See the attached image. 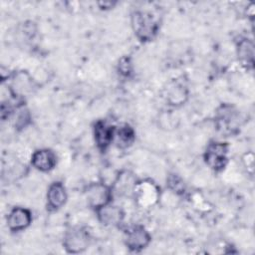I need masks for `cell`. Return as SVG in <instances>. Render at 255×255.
Returning a JSON list of instances; mask_svg holds the SVG:
<instances>
[{
    "label": "cell",
    "mask_w": 255,
    "mask_h": 255,
    "mask_svg": "<svg viewBox=\"0 0 255 255\" xmlns=\"http://www.w3.org/2000/svg\"><path fill=\"white\" fill-rule=\"evenodd\" d=\"M131 27L135 37L141 42L151 41L159 29L157 20L146 11H134L131 14Z\"/></svg>",
    "instance_id": "obj_1"
},
{
    "label": "cell",
    "mask_w": 255,
    "mask_h": 255,
    "mask_svg": "<svg viewBox=\"0 0 255 255\" xmlns=\"http://www.w3.org/2000/svg\"><path fill=\"white\" fill-rule=\"evenodd\" d=\"M113 195L112 186L104 182L90 183L85 189V196L88 205L95 210L111 203Z\"/></svg>",
    "instance_id": "obj_2"
},
{
    "label": "cell",
    "mask_w": 255,
    "mask_h": 255,
    "mask_svg": "<svg viewBox=\"0 0 255 255\" xmlns=\"http://www.w3.org/2000/svg\"><path fill=\"white\" fill-rule=\"evenodd\" d=\"M228 144L223 141L210 142L203 154L205 163L214 171H221L228 162Z\"/></svg>",
    "instance_id": "obj_3"
},
{
    "label": "cell",
    "mask_w": 255,
    "mask_h": 255,
    "mask_svg": "<svg viewBox=\"0 0 255 255\" xmlns=\"http://www.w3.org/2000/svg\"><path fill=\"white\" fill-rule=\"evenodd\" d=\"M90 233L82 227H72L64 235L63 245L65 250L71 254L84 252L90 245Z\"/></svg>",
    "instance_id": "obj_4"
},
{
    "label": "cell",
    "mask_w": 255,
    "mask_h": 255,
    "mask_svg": "<svg viewBox=\"0 0 255 255\" xmlns=\"http://www.w3.org/2000/svg\"><path fill=\"white\" fill-rule=\"evenodd\" d=\"M150 241L151 236L143 226L136 225L126 232L125 244L130 251H141L149 245Z\"/></svg>",
    "instance_id": "obj_5"
},
{
    "label": "cell",
    "mask_w": 255,
    "mask_h": 255,
    "mask_svg": "<svg viewBox=\"0 0 255 255\" xmlns=\"http://www.w3.org/2000/svg\"><path fill=\"white\" fill-rule=\"evenodd\" d=\"M115 130V127L109 125L105 121L100 120L95 123L93 128L94 138L97 147L101 151H106L111 143L114 141Z\"/></svg>",
    "instance_id": "obj_6"
},
{
    "label": "cell",
    "mask_w": 255,
    "mask_h": 255,
    "mask_svg": "<svg viewBox=\"0 0 255 255\" xmlns=\"http://www.w3.org/2000/svg\"><path fill=\"white\" fill-rule=\"evenodd\" d=\"M137 182L138 181L133 173L128 170L122 171L114 180V184L112 185L113 193H116L119 196L133 195Z\"/></svg>",
    "instance_id": "obj_7"
},
{
    "label": "cell",
    "mask_w": 255,
    "mask_h": 255,
    "mask_svg": "<svg viewBox=\"0 0 255 255\" xmlns=\"http://www.w3.org/2000/svg\"><path fill=\"white\" fill-rule=\"evenodd\" d=\"M32 222V213L24 207H14L7 216V226L12 232L26 229Z\"/></svg>",
    "instance_id": "obj_8"
},
{
    "label": "cell",
    "mask_w": 255,
    "mask_h": 255,
    "mask_svg": "<svg viewBox=\"0 0 255 255\" xmlns=\"http://www.w3.org/2000/svg\"><path fill=\"white\" fill-rule=\"evenodd\" d=\"M96 212L99 221L105 226H118L125 218L124 210L112 202L97 209Z\"/></svg>",
    "instance_id": "obj_9"
},
{
    "label": "cell",
    "mask_w": 255,
    "mask_h": 255,
    "mask_svg": "<svg viewBox=\"0 0 255 255\" xmlns=\"http://www.w3.org/2000/svg\"><path fill=\"white\" fill-rule=\"evenodd\" d=\"M32 165L42 172H48L55 168L57 164V156L55 152L49 148L37 149L31 156Z\"/></svg>",
    "instance_id": "obj_10"
},
{
    "label": "cell",
    "mask_w": 255,
    "mask_h": 255,
    "mask_svg": "<svg viewBox=\"0 0 255 255\" xmlns=\"http://www.w3.org/2000/svg\"><path fill=\"white\" fill-rule=\"evenodd\" d=\"M67 191L61 181H54L50 184L47 191V208L56 211L64 206L67 201Z\"/></svg>",
    "instance_id": "obj_11"
},
{
    "label": "cell",
    "mask_w": 255,
    "mask_h": 255,
    "mask_svg": "<svg viewBox=\"0 0 255 255\" xmlns=\"http://www.w3.org/2000/svg\"><path fill=\"white\" fill-rule=\"evenodd\" d=\"M239 115L231 106H222L218 111L217 124L218 128L222 131L232 132L238 126Z\"/></svg>",
    "instance_id": "obj_12"
},
{
    "label": "cell",
    "mask_w": 255,
    "mask_h": 255,
    "mask_svg": "<svg viewBox=\"0 0 255 255\" xmlns=\"http://www.w3.org/2000/svg\"><path fill=\"white\" fill-rule=\"evenodd\" d=\"M236 53L240 62L247 68H252L254 64V44L249 38H240L236 45Z\"/></svg>",
    "instance_id": "obj_13"
},
{
    "label": "cell",
    "mask_w": 255,
    "mask_h": 255,
    "mask_svg": "<svg viewBox=\"0 0 255 255\" xmlns=\"http://www.w3.org/2000/svg\"><path fill=\"white\" fill-rule=\"evenodd\" d=\"M134 139H135L134 129L128 125H124L115 130L114 140L116 141L117 146L120 148L129 147L133 143Z\"/></svg>",
    "instance_id": "obj_14"
},
{
    "label": "cell",
    "mask_w": 255,
    "mask_h": 255,
    "mask_svg": "<svg viewBox=\"0 0 255 255\" xmlns=\"http://www.w3.org/2000/svg\"><path fill=\"white\" fill-rule=\"evenodd\" d=\"M186 98H187V91L185 87H183L180 84L175 83L174 85L170 86L169 89H167L166 100L168 103H170V105H173V106L181 105L185 102Z\"/></svg>",
    "instance_id": "obj_15"
},
{
    "label": "cell",
    "mask_w": 255,
    "mask_h": 255,
    "mask_svg": "<svg viewBox=\"0 0 255 255\" xmlns=\"http://www.w3.org/2000/svg\"><path fill=\"white\" fill-rule=\"evenodd\" d=\"M14 127L16 129L20 130L25 128L31 122V115L29 110L24 106V103H20L17 105L14 110Z\"/></svg>",
    "instance_id": "obj_16"
},
{
    "label": "cell",
    "mask_w": 255,
    "mask_h": 255,
    "mask_svg": "<svg viewBox=\"0 0 255 255\" xmlns=\"http://www.w3.org/2000/svg\"><path fill=\"white\" fill-rule=\"evenodd\" d=\"M119 73L125 77H128L132 72V65L131 61L128 57H123L119 61Z\"/></svg>",
    "instance_id": "obj_17"
},
{
    "label": "cell",
    "mask_w": 255,
    "mask_h": 255,
    "mask_svg": "<svg viewBox=\"0 0 255 255\" xmlns=\"http://www.w3.org/2000/svg\"><path fill=\"white\" fill-rule=\"evenodd\" d=\"M169 188L177 194H181L184 192V184L183 181L176 175H171L168 178Z\"/></svg>",
    "instance_id": "obj_18"
},
{
    "label": "cell",
    "mask_w": 255,
    "mask_h": 255,
    "mask_svg": "<svg viewBox=\"0 0 255 255\" xmlns=\"http://www.w3.org/2000/svg\"><path fill=\"white\" fill-rule=\"evenodd\" d=\"M116 4V2H99V5L101 7V9H110L113 8L114 5Z\"/></svg>",
    "instance_id": "obj_19"
}]
</instances>
